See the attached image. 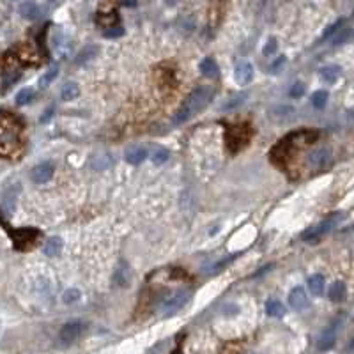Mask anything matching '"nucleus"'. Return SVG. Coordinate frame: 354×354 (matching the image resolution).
I'll list each match as a JSON object with an SVG mask.
<instances>
[{"mask_svg": "<svg viewBox=\"0 0 354 354\" xmlns=\"http://www.w3.org/2000/svg\"><path fill=\"white\" fill-rule=\"evenodd\" d=\"M213 89L211 87H199L195 89L190 96L184 99V103L181 105L179 112L175 113L174 122L175 124H183V122L190 121L191 117H195L199 112H202L213 99Z\"/></svg>", "mask_w": 354, "mask_h": 354, "instance_id": "obj_1", "label": "nucleus"}, {"mask_svg": "<svg viewBox=\"0 0 354 354\" xmlns=\"http://www.w3.org/2000/svg\"><path fill=\"white\" fill-rule=\"evenodd\" d=\"M342 218H344L342 213L330 214V216H328V218H324L323 222L319 223V225H314V227H310L308 230H305V232L301 234V239H303V241H312V239L323 238V236H326V234H330L331 230L335 229Z\"/></svg>", "mask_w": 354, "mask_h": 354, "instance_id": "obj_2", "label": "nucleus"}, {"mask_svg": "<svg viewBox=\"0 0 354 354\" xmlns=\"http://www.w3.org/2000/svg\"><path fill=\"white\" fill-rule=\"evenodd\" d=\"M190 298H191L190 291L174 292V294H172L170 298H167L165 303L161 305V312H163V316H174V314H177V312H179L181 308H183L184 305L190 301Z\"/></svg>", "mask_w": 354, "mask_h": 354, "instance_id": "obj_3", "label": "nucleus"}, {"mask_svg": "<svg viewBox=\"0 0 354 354\" xmlns=\"http://www.w3.org/2000/svg\"><path fill=\"white\" fill-rule=\"evenodd\" d=\"M83 328L85 326H83L82 321H71V323L64 324L62 330H60V333H58V344L64 346V347L71 346V344H73L78 337L82 335Z\"/></svg>", "mask_w": 354, "mask_h": 354, "instance_id": "obj_4", "label": "nucleus"}, {"mask_svg": "<svg viewBox=\"0 0 354 354\" xmlns=\"http://www.w3.org/2000/svg\"><path fill=\"white\" fill-rule=\"evenodd\" d=\"M331 158H333V152L326 147H321L312 151L307 156V165L312 170H321V168H326L331 163Z\"/></svg>", "mask_w": 354, "mask_h": 354, "instance_id": "obj_5", "label": "nucleus"}, {"mask_svg": "<svg viewBox=\"0 0 354 354\" xmlns=\"http://www.w3.org/2000/svg\"><path fill=\"white\" fill-rule=\"evenodd\" d=\"M55 174V168L51 163H41L37 165V167L32 168L30 172V179L34 181V183L41 184V183H48V181L53 177Z\"/></svg>", "mask_w": 354, "mask_h": 354, "instance_id": "obj_6", "label": "nucleus"}, {"mask_svg": "<svg viewBox=\"0 0 354 354\" xmlns=\"http://www.w3.org/2000/svg\"><path fill=\"white\" fill-rule=\"evenodd\" d=\"M289 305H291L294 310L301 312V310H307L308 308V296L307 292H305L303 287H296L292 289L291 294H289Z\"/></svg>", "mask_w": 354, "mask_h": 354, "instance_id": "obj_7", "label": "nucleus"}, {"mask_svg": "<svg viewBox=\"0 0 354 354\" xmlns=\"http://www.w3.org/2000/svg\"><path fill=\"white\" fill-rule=\"evenodd\" d=\"M234 78L239 85H248L253 80V66L250 62H239L234 69Z\"/></svg>", "mask_w": 354, "mask_h": 354, "instance_id": "obj_8", "label": "nucleus"}, {"mask_svg": "<svg viewBox=\"0 0 354 354\" xmlns=\"http://www.w3.org/2000/svg\"><path fill=\"white\" fill-rule=\"evenodd\" d=\"M337 344V326H331L330 330H326L323 333V337L319 339V342H317V349L319 351H330L333 349Z\"/></svg>", "mask_w": 354, "mask_h": 354, "instance_id": "obj_9", "label": "nucleus"}, {"mask_svg": "<svg viewBox=\"0 0 354 354\" xmlns=\"http://www.w3.org/2000/svg\"><path fill=\"white\" fill-rule=\"evenodd\" d=\"M268 115L271 117L277 124H280V122L287 121V119H291V117L294 115V110H292V106H275V108L269 110Z\"/></svg>", "mask_w": 354, "mask_h": 354, "instance_id": "obj_10", "label": "nucleus"}, {"mask_svg": "<svg viewBox=\"0 0 354 354\" xmlns=\"http://www.w3.org/2000/svg\"><path fill=\"white\" fill-rule=\"evenodd\" d=\"M62 239L58 238V236H51L50 239H46V243H44L43 246V252L46 257H57L58 253H60V250H62Z\"/></svg>", "mask_w": 354, "mask_h": 354, "instance_id": "obj_11", "label": "nucleus"}, {"mask_svg": "<svg viewBox=\"0 0 354 354\" xmlns=\"http://www.w3.org/2000/svg\"><path fill=\"white\" fill-rule=\"evenodd\" d=\"M129 277H131L129 268L124 262H121V264L117 266L115 273H113V282H115L119 287H126V285H129Z\"/></svg>", "mask_w": 354, "mask_h": 354, "instance_id": "obj_12", "label": "nucleus"}, {"mask_svg": "<svg viewBox=\"0 0 354 354\" xmlns=\"http://www.w3.org/2000/svg\"><path fill=\"white\" fill-rule=\"evenodd\" d=\"M144 160H147V151L144 147H135V149H129L126 152V161L129 165H140Z\"/></svg>", "mask_w": 354, "mask_h": 354, "instance_id": "obj_13", "label": "nucleus"}, {"mask_svg": "<svg viewBox=\"0 0 354 354\" xmlns=\"http://www.w3.org/2000/svg\"><path fill=\"white\" fill-rule=\"evenodd\" d=\"M328 298L331 301H335V303H340V301L346 300V284L344 282H335L328 291Z\"/></svg>", "mask_w": 354, "mask_h": 354, "instance_id": "obj_14", "label": "nucleus"}, {"mask_svg": "<svg viewBox=\"0 0 354 354\" xmlns=\"http://www.w3.org/2000/svg\"><path fill=\"white\" fill-rule=\"evenodd\" d=\"M112 163H113L112 156L106 154V152H101V154H96V156H92V158H90V165H92V168H96V170L108 168Z\"/></svg>", "mask_w": 354, "mask_h": 354, "instance_id": "obj_15", "label": "nucleus"}, {"mask_svg": "<svg viewBox=\"0 0 354 354\" xmlns=\"http://www.w3.org/2000/svg\"><path fill=\"white\" fill-rule=\"evenodd\" d=\"M199 67H200V73H202L204 76H207V78H216L218 76V66H216V62H214L211 57L204 58Z\"/></svg>", "mask_w": 354, "mask_h": 354, "instance_id": "obj_16", "label": "nucleus"}, {"mask_svg": "<svg viewBox=\"0 0 354 354\" xmlns=\"http://www.w3.org/2000/svg\"><path fill=\"white\" fill-rule=\"evenodd\" d=\"M78 96H80V87L74 82L66 83V85L62 87V90H60V99H62V101H73Z\"/></svg>", "mask_w": 354, "mask_h": 354, "instance_id": "obj_17", "label": "nucleus"}, {"mask_svg": "<svg viewBox=\"0 0 354 354\" xmlns=\"http://www.w3.org/2000/svg\"><path fill=\"white\" fill-rule=\"evenodd\" d=\"M308 289L314 296H321L324 292V277L323 275H312L308 278Z\"/></svg>", "mask_w": 354, "mask_h": 354, "instance_id": "obj_18", "label": "nucleus"}, {"mask_svg": "<svg viewBox=\"0 0 354 354\" xmlns=\"http://www.w3.org/2000/svg\"><path fill=\"white\" fill-rule=\"evenodd\" d=\"M340 73H342V71H340L339 66H326V67H323V69L319 71L321 78H323L324 82H328V83H335L337 80H339Z\"/></svg>", "mask_w": 354, "mask_h": 354, "instance_id": "obj_19", "label": "nucleus"}, {"mask_svg": "<svg viewBox=\"0 0 354 354\" xmlns=\"http://www.w3.org/2000/svg\"><path fill=\"white\" fill-rule=\"evenodd\" d=\"M19 14L23 16L25 19H37L39 18V7L34 2H25L19 5Z\"/></svg>", "mask_w": 354, "mask_h": 354, "instance_id": "obj_20", "label": "nucleus"}, {"mask_svg": "<svg viewBox=\"0 0 354 354\" xmlns=\"http://www.w3.org/2000/svg\"><path fill=\"white\" fill-rule=\"evenodd\" d=\"M266 314H268L269 317H284L285 308L278 300H269L268 303H266Z\"/></svg>", "mask_w": 354, "mask_h": 354, "instance_id": "obj_21", "label": "nucleus"}, {"mask_svg": "<svg viewBox=\"0 0 354 354\" xmlns=\"http://www.w3.org/2000/svg\"><path fill=\"white\" fill-rule=\"evenodd\" d=\"M236 259V255H230V257H227V259H222V261H218L216 264H213L209 269H206V273L207 275H218V273H222L223 269L227 268V266L230 264V262Z\"/></svg>", "mask_w": 354, "mask_h": 354, "instance_id": "obj_22", "label": "nucleus"}, {"mask_svg": "<svg viewBox=\"0 0 354 354\" xmlns=\"http://www.w3.org/2000/svg\"><path fill=\"white\" fill-rule=\"evenodd\" d=\"M32 99H34V90L32 89H21L18 94H16V105H19V106L28 105Z\"/></svg>", "mask_w": 354, "mask_h": 354, "instance_id": "obj_23", "label": "nucleus"}, {"mask_svg": "<svg viewBox=\"0 0 354 354\" xmlns=\"http://www.w3.org/2000/svg\"><path fill=\"white\" fill-rule=\"evenodd\" d=\"M168 158H170V152H168L167 149L160 147V149H156L154 154H152V163L154 165H163V163H167L168 161Z\"/></svg>", "mask_w": 354, "mask_h": 354, "instance_id": "obj_24", "label": "nucleus"}, {"mask_svg": "<svg viewBox=\"0 0 354 354\" xmlns=\"http://www.w3.org/2000/svg\"><path fill=\"white\" fill-rule=\"evenodd\" d=\"M328 103V92L326 90H317L314 96H312V105L316 108H324Z\"/></svg>", "mask_w": 354, "mask_h": 354, "instance_id": "obj_25", "label": "nucleus"}, {"mask_svg": "<svg viewBox=\"0 0 354 354\" xmlns=\"http://www.w3.org/2000/svg\"><path fill=\"white\" fill-rule=\"evenodd\" d=\"M96 51H97L96 46H89L83 51H80V55L76 57V64H83V62H87V60H90L92 57H96Z\"/></svg>", "mask_w": 354, "mask_h": 354, "instance_id": "obj_26", "label": "nucleus"}, {"mask_svg": "<svg viewBox=\"0 0 354 354\" xmlns=\"http://www.w3.org/2000/svg\"><path fill=\"white\" fill-rule=\"evenodd\" d=\"M57 74H58V67H57V66L51 67V69L48 71V73L44 74V76L41 78V80H39V87H43V89H44V87H48L51 82H53L55 78H57Z\"/></svg>", "mask_w": 354, "mask_h": 354, "instance_id": "obj_27", "label": "nucleus"}, {"mask_svg": "<svg viewBox=\"0 0 354 354\" xmlns=\"http://www.w3.org/2000/svg\"><path fill=\"white\" fill-rule=\"evenodd\" d=\"M80 296H82V294H80L78 289H67V291L62 294V301L66 305H71V303H74V301L80 300Z\"/></svg>", "mask_w": 354, "mask_h": 354, "instance_id": "obj_28", "label": "nucleus"}, {"mask_svg": "<svg viewBox=\"0 0 354 354\" xmlns=\"http://www.w3.org/2000/svg\"><path fill=\"white\" fill-rule=\"evenodd\" d=\"M305 90H307L305 83H303V82H296V83H292V87L289 89V96L296 99V97H301V96H303Z\"/></svg>", "mask_w": 354, "mask_h": 354, "instance_id": "obj_29", "label": "nucleus"}, {"mask_svg": "<svg viewBox=\"0 0 354 354\" xmlns=\"http://www.w3.org/2000/svg\"><path fill=\"white\" fill-rule=\"evenodd\" d=\"M285 62H287V58H285L284 55H282V57H278L277 60H275V62L269 66V69H268L269 74H278L285 67Z\"/></svg>", "mask_w": 354, "mask_h": 354, "instance_id": "obj_30", "label": "nucleus"}, {"mask_svg": "<svg viewBox=\"0 0 354 354\" xmlns=\"http://www.w3.org/2000/svg\"><path fill=\"white\" fill-rule=\"evenodd\" d=\"M344 23H346V19H344V18H342V19H339V21H335V23L331 25V27H328L326 30H324V35H323V37H324V39L331 37V35L335 34V32L339 30V28H342V27H344Z\"/></svg>", "mask_w": 354, "mask_h": 354, "instance_id": "obj_31", "label": "nucleus"}, {"mask_svg": "<svg viewBox=\"0 0 354 354\" xmlns=\"http://www.w3.org/2000/svg\"><path fill=\"white\" fill-rule=\"evenodd\" d=\"M103 35H105L106 39L121 37V35H124V28H122V27H112V28H106V30L103 32Z\"/></svg>", "mask_w": 354, "mask_h": 354, "instance_id": "obj_32", "label": "nucleus"}, {"mask_svg": "<svg viewBox=\"0 0 354 354\" xmlns=\"http://www.w3.org/2000/svg\"><path fill=\"white\" fill-rule=\"evenodd\" d=\"M246 99V94H241V96H238V97H234V99H230V101H227L225 105H223V110H232V108H236V106H239L243 101Z\"/></svg>", "mask_w": 354, "mask_h": 354, "instance_id": "obj_33", "label": "nucleus"}, {"mask_svg": "<svg viewBox=\"0 0 354 354\" xmlns=\"http://www.w3.org/2000/svg\"><path fill=\"white\" fill-rule=\"evenodd\" d=\"M277 48H278L277 39H275V37H269V41L266 43V46H264V55H273L275 51H277Z\"/></svg>", "mask_w": 354, "mask_h": 354, "instance_id": "obj_34", "label": "nucleus"}, {"mask_svg": "<svg viewBox=\"0 0 354 354\" xmlns=\"http://www.w3.org/2000/svg\"><path fill=\"white\" fill-rule=\"evenodd\" d=\"M351 34H353L351 30H346V32H342V34H339V35H337L335 41H333V44H335V46H339V44L347 43V41L351 39Z\"/></svg>", "mask_w": 354, "mask_h": 354, "instance_id": "obj_35", "label": "nucleus"}, {"mask_svg": "<svg viewBox=\"0 0 354 354\" xmlns=\"http://www.w3.org/2000/svg\"><path fill=\"white\" fill-rule=\"evenodd\" d=\"M53 115V106H48L46 108V112L43 113V115H41V122H48L50 121V117Z\"/></svg>", "mask_w": 354, "mask_h": 354, "instance_id": "obj_36", "label": "nucleus"}]
</instances>
